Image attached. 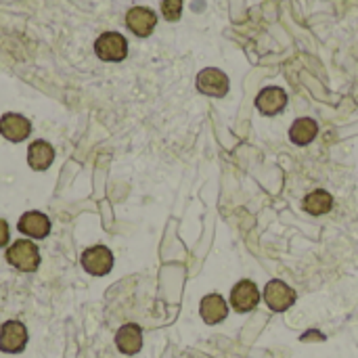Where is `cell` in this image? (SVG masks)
Masks as SVG:
<instances>
[{
  "label": "cell",
  "mask_w": 358,
  "mask_h": 358,
  "mask_svg": "<svg viewBox=\"0 0 358 358\" xmlns=\"http://www.w3.org/2000/svg\"><path fill=\"white\" fill-rule=\"evenodd\" d=\"M6 262L21 273H34L40 266V250L29 239H19L6 250Z\"/></svg>",
  "instance_id": "6da1fadb"
},
{
  "label": "cell",
  "mask_w": 358,
  "mask_h": 358,
  "mask_svg": "<svg viewBox=\"0 0 358 358\" xmlns=\"http://www.w3.org/2000/svg\"><path fill=\"white\" fill-rule=\"evenodd\" d=\"M94 52L103 61H124L128 55V42L117 31H105L96 38Z\"/></svg>",
  "instance_id": "7a4b0ae2"
},
{
  "label": "cell",
  "mask_w": 358,
  "mask_h": 358,
  "mask_svg": "<svg viewBox=\"0 0 358 358\" xmlns=\"http://www.w3.org/2000/svg\"><path fill=\"white\" fill-rule=\"evenodd\" d=\"M82 268L92 277H105L113 268V254L105 245H92L82 252Z\"/></svg>",
  "instance_id": "3957f363"
},
{
  "label": "cell",
  "mask_w": 358,
  "mask_h": 358,
  "mask_svg": "<svg viewBox=\"0 0 358 358\" xmlns=\"http://www.w3.org/2000/svg\"><path fill=\"white\" fill-rule=\"evenodd\" d=\"M27 346V329L19 321H6L0 327V352L19 355Z\"/></svg>",
  "instance_id": "277c9868"
},
{
  "label": "cell",
  "mask_w": 358,
  "mask_h": 358,
  "mask_svg": "<svg viewBox=\"0 0 358 358\" xmlns=\"http://www.w3.org/2000/svg\"><path fill=\"white\" fill-rule=\"evenodd\" d=\"M264 300H266V304H268L271 310H275V313H285L287 308L294 306V302H296V292H294L289 285H285L283 281L275 279V281H271V283L266 285V289H264Z\"/></svg>",
  "instance_id": "5b68a950"
},
{
  "label": "cell",
  "mask_w": 358,
  "mask_h": 358,
  "mask_svg": "<svg viewBox=\"0 0 358 358\" xmlns=\"http://www.w3.org/2000/svg\"><path fill=\"white\" fill-rule=\"evenodd\" d=\"M126 25L138 38H147L157 25V15L147 6H132L126 13Z\"/></svg>",
  "instance_id": "8992f818"
},
{
  "label": "cell",
  "mask_w": 358,
  "mask_h": 358,
  "mask_svg": "<svg viewBox=\"0 0 358 358\" xmlns=\"http://www.w3.org/2000/svg\"><path fill=\"white\" fill-rule=\"evenodd\" d=\"M197 88H199V92H203L208 96L220 99L229 92V78L220 69L208 67L197 76Z\"/></svg>",
  "instance_id": "52a82bcc"
},
{
  "label": "cell",
  "mask_w": 358,
  "mask_h": 358,
  "mask_svg": "<svg viewBox=\"0 0 358 358\" xmlns=\"http://www.w3.org/2000/svg\"><path fill=\"white\" fill-rule=\"evenodd\" d=\"M258 302H260V292L248 279L239 281L231 292V304L237 313H252L258 306Z\"/></svg>",
  "instance_id": "ba28073f"
},
{
  "label": "cell",
  "mask_w": 358,
  "mask_h": 358,
  "mask_svg": "<svg viewBox=\"0 0 358 358\" xmlns=\"http://www.w3.org/2000/svg\"><path fill=\"white\" fill-rule=\"evenodd\" d=\"M0 134L10 143H21L31 134V122L19 113H4L0 117Z\"/></svg>",
  "instance_id": "9c48e42d"
},
{
  "label": "cell",
  "mask_w": 358,
  "mask_h": 358,
  "mask_svg": "<svg viewBox=\"0 0 358 358\" xmlns=\"http://www.w3.org/2000/svg\"><path fill=\"white\" fill-rule=\"evenodd\" d=\"M17 229H19V233L27 235L29 239H44L50 233V220L42 212H25L19 218Z\"/></svg>",
  "instance_id": "30bf717a"
},
{
  "label": "cell",
  "mask_w": 358,
  "mask_h": 358,
  "mask_svg": "<svg viewBox=\"0 0 358 358\" xmlns=\"http://www.w3.org/2000/svg\"><path fill=\"white\" fill-rule=\"evenodd\" d=\"M285 105H287V94H285V90L279 88V86H268V88H264V90L258 94V99H256V107H258V111L264 113V115H277V113H281V111L285 109Z\"/></svg>",
  "instance_id": "8fae6325"
},
{
  "label": "cell",
  "mask_w": 358,
  "mask_h": 358,
  "mask_svg": "<svg viewBox=\"0 0 358 358\" xmlns=\"http://www.w3.org/2000/svg\"><path fill=\"white\" fill-rule=\"evenodd\" d=\"M115 346H117V350L122 355H128V357L141 352V348H143V331H141V327L134 325V323H128V325L120 327L117 334H115Z\"/></svg>",
  "instance_id": "7c38bea8"
},
{
  "label": "cell",
  "mask_w": 358,
  "mask_h": 358,
  "mask_svg": "<svg viewBox=\"0 0 358 358\" xmlns=\"http://www.w3.org/2000/svg\"><path fill=\"white\" fill-rule=\"evenodd\" d=\"M199 313H201V319L208 323V325H216L220 321L227 319L229 315V306L224 302L222 296L218 294H210L201 300V306H199Z\"/></svg>",
  "instance_id": "4fadbf2b"
},
{
  "label": "cell",
  "mask_w": 358,
  "mask_h": 358,
  "mask_svg": "<svg viewBox=\"0 0 358 358\" xmlns=\"http://www.w3.org/2000/svg\"><path fill=\"white\" fill-rule=\"evenodd\" d=\"M55 159V149L46 143V141H34L27 149V164L31 166V170H46Z\"/></svg>",
  "instance_id": "5bb4252c"
},
{
  "label": "cell",
  "mask_w": 358,
  "mask_h": 358,
  "mask_svg": "<svg viewBox=\"0 0 358 358\" xmlns=\"http://www.w3.org/2000/svg\"><path fill=\"white\" fill-rule=\"evenodd\" d=\"M317 134H319V126H317V122H315L313 117H300V120H296V122L292 124V128H289V138H292V143H294V145H300V147L313 143Z\"/></svg>",
  "instance_id": "9a60e30c"
},
{
  "label": "cell",
  "mask_w": 358,
  "mask_h": 358,
  "mask_svg": "<svg viewBox=\"0 0 358 358\" xmlns=\"http://www.w3.org/2000/svg\"><path fill=\"white\" fill-rule=\"evenodd\" d=\"M334 208V197L327 191H313L306 199H304V210L313 216H323Z\"/></svg>",
  "instance_id": "2e32d148"
},
{
  "label": "cell",
  "mask_w": 358,
  "mask_h": 358,
  "mask_svg": "<svg viewBox=\"0 0 358 358\" xmlns=\"http://www.w3.org/2000/svg\"><path fill=\"white\" fill-rule=\"evenodd\" d=\"M162 13L168 21H178L182 13V0H164L162 2Z\"/></svg>",
  "instance_id": "e0dca14e"
},
{
  "label": "cell",
  "mask_w": 358,
  "mask_h": 358,
  "mask_svg": "<svg viewBox=\"0 0 358 358\" xmlns=\"http://www.w3.org/2000/svg\"><path fill=\"white\" fill-rule=\"evenodd\" d=\"M8 243V224L6 220L0 218V248H4Z\"/></svg>",
  "instance_id": "ac0fdd59"
}]
</instances>
